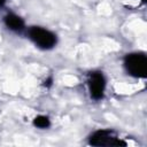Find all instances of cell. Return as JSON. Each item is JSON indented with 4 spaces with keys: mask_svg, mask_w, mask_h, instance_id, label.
<instances>
[{
    "mask_svg": "<svg viewBox=\"0 0 147 147\" xmlns=\"http://www.w3.org/2000/svg\"><path fill=\"white\" fill-rule=\"evenodd\" d=\"M126 71L137 78H145L147 76V57L141 53H132L126 55L124 60Z\"/></svg>",
    "mask_w": 147,
    "mask_h": 147,
    "instance_id": "obj_1",
    "label": "cell"
},
{
    "mask_svg": "<svg viewBox=\"0 0 147 147\" xmlns=\"http://www.w3.org/2000/svg\"><path fill=\"white\" fill-rule=\"evenodd\" d=\"M29 36L30 39L42 49H49L56 44V36L53 32L39 26H32L29 31Z\"/></svg>",
    "mask_w": 147,
    "mask_h": 147,
    "instance_id": "obj_2",
    "label": "cell"
},
{
    "mask_svg": "<svg viewBox=\"0 0 147 147\" xmlns=\"http://www.w3.org/2000/svg\"><path fill=\"white\" fill-rule=\"evenodd\" d=\"M90 144L93 146H126V144L119 140L109 130L95 131L90 137Z\"/></svg>",
    "mask_w": 147,
    "mask_h": 147,
    "instance_id": "obj_3",
    "label": "cell"
},
{
    "mask_svg": "<svg viewBox=\"0 0 147 147\" xmlns=\"http://www.w3.org/2000/svg\"><path fill=\"white\" fill-rule=\"evenodd\" d=\"M106 87V79L100 71H94L90 75L88 78V88L90 94L94 100H100L103 96Z\"/></svg>",
    "mask_w": 147,
    "mask_h": 147,
    "instance_id": "obj_4",
    "label": "cell"
},
{
    "mask_svg": "<svg viewBox=\"0 0 147 147\" xmlns=\"http://www.w3.org/2000/svg\"><path fill=\"white\" fill-rule=\"evenodd\" d=\"M3 21H5L6 26L8 29L13 30V31H22L23 28H24L23 20L20 16L15 15V14H8V15H6L5 18H3Z\"/></svg>",
    "mask_w": 147,
    "mask_h": 147,
    "instance_id": "obj_5",
    "label": "cell"
},
{
    "mask_svg": "<svg viewBox=\"0 0 147 147\" xmlns=\"http://www.w3.org/2000/svg\"><path fill=\"white\" fill-rule=\"evenodd\" d=\"M33 125L39 127V129H46L51 125V122H49V118L47 116L39 115L33 119Z\"/></svg>",
    "mask_w": 147,
    "mask_h": 147,
    "instance_id": "obj_6",
    "label": "cell"
},
{
    "mask_svg": "<svg viewBox=\"0 0 147 147\" xmlns=\"http://www.w3.org/2000/svg\"><path fill=\"white\" fill-rule=\"evenodd\" d=\"M51 84H52V78H48V79L45 82V85H47V86H51Z\"/></svg>",
    "mask_w": 147,
    "mask_h": 147,
    "instance_id": "obj_7",
    "label": "cell"
},
{
    "mask_svg": "<svg viewBox=\"0 0 147 147\" xmlns=\"http://www.w3.org/2000/svg\"><path fill=\"white\" fill-rule=\"evenodd\" d=\"M5 1H6V0H0V7H1V6L5 3Z\"/></svg>",
    "mask_w": 147,
    "mask_h": 147,
    "instance_id": "obj_8",
    "label": "cell"
}]
</instances>
